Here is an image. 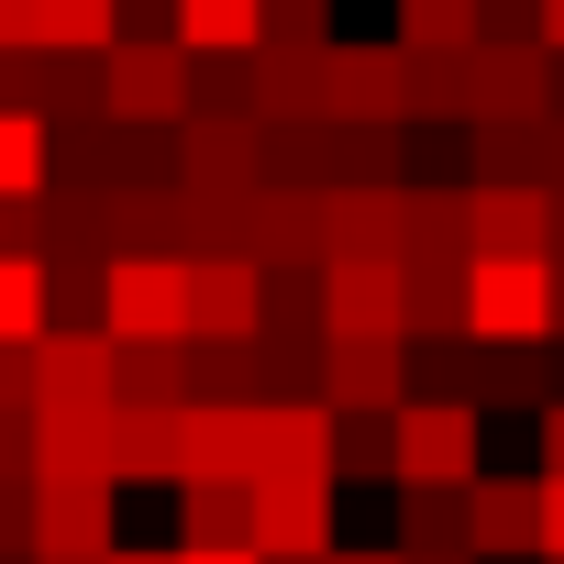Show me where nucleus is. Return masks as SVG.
<instances>
[{"mask_svg": "<svg viewBox=\"0 0 564 564\" xmlns=\"http://www.w3.org/2000/svg\"><path fill=\"white\" fill-rule=\"evenodd\" d=\"M476 476H487L476 410H465V399H410V410H399V487H410V498H465Z\"/></svg>", "mask_w": 564, "mask_h": 564, "instance_id": "nucleus-1", "label": "nucleus"}, {"mask_svg": "<svg viewBox=\"0 0 564 564\" xmlns=\"http://www.w3.org/2000/svg\"><path fill=\"white\" fill-rule=\"evenodd\" d=\"M465 133L476 122H553V56L542 45H509V34H487V45H465Z\"/></svg>", "mask_w": 564, "mask_h": 564, "instance_id": "nucleus-2", "label": "nucleus"}, {"mask_svg": "<svg viewBox=\"0 0 564 564\" xmlns=\"http://www.w3.org/2000/svg\"><path fill=\"white\" fill-rule=\"evenodd\" d=\"M100 122L177 133V122H188V56H177V45H111V56H100Z\"/></svg>", "mask_w": 564, "mask_h": 564, "instance_id": "nucleus-3", "label": "nucleus"}, {"mask_svg": "<svg viewBox=\"0 0 564 564\" xmlns=\"http://www.w3.org/2000/svg\"><path fill=\"white\" fill-rule=\"evenodd\" d=\"M177 188H199V199H254V188H265V122H243V111H188V122H177Z\"/></svg>", "mask_w": 564, "mask_h": 564, "instance_id": "nucleus-4", "label": "nucleus"}, {"mask_svg": "<svg viewBox=\"0 0 564 564\" xmlns=\"http://www.w3.org/2000/svg\"><path fill=\"white\" fill-rule=\"evenodd\" d=\"M34 553L45 564H111V476H34Z\"/></svg>", "mask_w": 564, "mask_h": 564, "instance_id": "nucleus-5", "label": "nucleus"}, {"mask_svg": "<svg viewBox=\"0 0 564 564\" xmlns=\"http://www.w3.org/2000/svg\"><path fill=\"white\" fill-rule=\"evenodd\" d=\"M553 265H487L476 254V276H465V333L476 344H542L553 333Z\"/></svg>", "mask_w": 564, "mask_h": 564, "instance_id": "nucleus-6", "label": "nucleus"}, {"mask_svg": "<svg viewBox=\"0 0 564 564\" xmlns=\"http://www.w3.org/2000/svg\"><path fill=\"white\" fill-rule=\"evenodd\" d=\"M254 564H333V487L254 476Z\"/></svg>", "mask_w": 564, "mask_h": 564, "instance_id": "nucleus-7", "label": "nucleus"}, {"mask_svg": "<svg viewBox=\"0 0 564 564\" xmlns=\"http://www.w3.org/2000/svg\"><path fill=\"white\" fill-rule=\"evenodd\" d=\"M188 344H254L265 333V265L243 254H188Z\"/></svg>", "mask_w": 564, "mask_h": 564, "instance_id": "nucleus-8", "label": "nucleus"}, {"mask_svg": "<svg viewBox=\"0 0 564 564\" xmlns=\"http://www.w3.org/2000/svg\"><path fill=\"white\" fill-rule=\"evenodd\" d=\"M322 344H410L399 265H322Z\"/></svg>", "mask_w": 564, "mask_h": 564, "instance_id": "nucleus-9", "label": "nucleus"}, {"mask_svg": "<svg viewBox=\"0 0 564 564\" xmlns=\"http://www.w3.org/2000/svg\"><path fill=\"white\" fill-rule=\"evenodd\" d=\"M410 254V188H333L322 199V265H399Z\"/></svg>", "mask_w": 564, "mask_h": 564, "instance_id": "nucleus-10", "label": "nucleus"}, {"mask_svg": "<svg viewBox=\"0 0 564 564\" xmlns=\"http://www.w3.org/2000/svg\"><path fill=\"white\" fill-rule=\"evenodd\" d=\"M265 476V410H188L177 421V487H254Z\"/></svg>", "mask_w": 564, "mask_h": 564, "instance_id": "nucleus-11", "label": "nucleus"}, {"mask_svg": "<svg viewBox=\"0 0 564 564\" xmlns=\"http://www.w3.org/2000/svg\"><path fill=\"white\" fill-rule=\"evenodd\" d=\"M111 344H188V276L166 254H111Z\"/></svg>", "mask_w": 564, "mask_h": 564, "instance_id": "nucleus-12", "label": "nucleus"}, {"mask_svg": "<svg viewBox=\"0 0 564 564\" xmlns=\"http://www.w3.org/2000/svg\"><path fill=\"white\" fill-rule=\"evenodd\" d=\"M322 410L333 421H399L410 410V344H333L322 355Z\"/></svg>", "mask_w": 564, "mask_h": 564, "instance_id": "nucleus-13", "label": "nucleus"}, {"mask_svg": "<svg viewBox=\"0 0 564 564\" xmlns=\"http://www.w3.org/2000/svg\"><path fill=\"white\" fill-rule=\"evenodd\" d=\"M465 531H476V564H542V476H476Z\"/></svg>", "mask_w": 564, "mask_h": 564, "instance_id": "nucleus-14", "label": "nucleus"}, {"mask_svg": "<svg viewBox=\"0 0 564 564\" xmlns=\"http://www.w3.org/2000/svg\"><path fill=\"white\" fill-rule=\"evenodd\" d=\"M243 265H265V276H289V265H322V199L265 177V188L243 199Z\"/></svg>", "mask_w": 564, "mask_h": 564, "instance_id": "nucleus-15", "label": "nucleus"}, {"mask_svg": "<svg viewBox=\"0 0 564 564\" xmlns=\"http://www.w3.org/2000/svg\"><path fill=\"white\" fill-rule=\"evenodd\" d=\"M333 122H399L410 133V45H333Z\"/></svg>", "mask_w": 564, "mask_h": 564, "instance_id": "nucleus-16", "label": "nucleus"}, {"mask_svg": "<svg viewBox=\"0 0 564 564\" xmlns=\"http://www.w3.org/2000/svg\"><path fill=\"white\" fill-rule=\"evenodd\" d=\"M476 254L487 265H553V188H476Z\"/></svg>", "mask_w": 564, "mask_h": 564, "instance_id": "nucleus-17", "label": "nucleus"}, {"mask_svg": "<svg viewBox=\"0 0 564 564\" xmlns=\"http://www.w3.org/2000/svg\"><path fill=\"white\" fill-rule=\"evenodd\" d=\"M254 122H333V56H289V45H265L254 56Z\"/></svg>", "mask_w": 564, "mask_h": 564, "instance_id": "nucleus-18", "label": "nucleus"}, {"mask_svg": "<svg viewBox=\"0 0 564 564\" xmlns=\"http://www.w3.org/2000/svg\"><path fill=\"white\" fill-rule=\"evenodd\" d=\"M177 421L188 410H111V454H100L111 487H155V476L177 487Z\"/></svg>", "mask_w": 564, "mask_h": 564, "instance_id": "nucleus-19", "label": "nucleus"}, {"mask_svg": "<svg viewBox=\"0 0 564 564\" xmlns=\"http://www.w3.org/2000/svg\"><path fill=\"white\" fill-rule=\"evenodd\" d=\"M188 410H265V344H188Z\"/></svg>", "mask_w": 564, "mask_h": 564, "instance_id": "nucleus-20", "label": "nucleus"}, {"mask_svg": "<svg viewBox=\"0 0 564 564\" xmlns=\"http://www.w3.org/2000/svg\"><path fill=\"white\" fill-rule=\"evenodd\" d=\"M177 553H254V487H177Z\"/></svg>", "mask_w": 564, "mask_h": 564, "instance_id": "nucleus-21", "label": "nucleus"}, {"mask_svg": "<svg viewBox=\"0 0 564 564\" xmlns=\"http://www.w3.org/2000/svg\"><path fill=\"white\" fill-rule=\"evenodd\" d=\"M177 56H265V0H177Z\"/></svg>", "mask_w": 564, "mask_h": 564, "instance_id": "nucleus-22", "label": "nucleus"}, {"mask_svg": "<svg viewBox=\"0 0 564 564\" xmlns=\"http://www.w3.org/2000/svg\"><path fill=\"white\" fill-rule=\"evenodd\" d=\"M265 476H322V487H333V410H322V399L265 410Z\"/></svg>", "mask_w": 564, "mask_h": 564, "instance_id": "nucleus-23", "label": "nucleus"}, {"mask_svg": "<svg viewBox=\"0 0 564 564\" xmlns=\"http://www.w3.org/2000/svg\"><path fill=\"white\" fill-rule=\"evenodd\" d=\"M122 410H188V344H111Z\"/></svg>", "mask_w": 564, "mask_h": 564, "instance_id": "nucleus-24", "label": "nucleus"}, {"mask_svg": "<svg viewBox=\"0 0 564 564\" xmlns=\"http://www.w3.org/2000/svg\"><path fill=\"white\" fill-rule=\"evenodd\" d=\"M399 45L465 67V45H487V0H399Z\"/></svg>", "mask_w": 564, "mask_h": 564, "instance_id": "nucleus-25", "label": "nucleus"}, {"mask_svg": "<svg viewBox=\"0 0 564 564\" xmlns=\"http://www.w3.org/2000/svg\"><path fill=\"white\" fill-rule=\"evenodd\" d=\"M465 276H476V265H399V289H410V344H465Z\"/></svg>", "mask_w": 564, "mask_h": 564, "instance_id": "nucleus-26", "label": "nucleus"}, {"mask_svg": "<svg viewBox=\"0 0 564 564\" xmlns=\"http://www.w3.org/2000/svg\"><path fill=\"white\" fill-rule=\"evenodd\" d=\"M542 133L553 122H476V188H542Z\"/></svg>", "mask_w": 564, "mask_h": 564, "instance_id": "nucleus-27", "label": "nucleus"}, {"mask_svg": "<svg viewBox=\"0 0 564 564\" xmlns=\"http://www.w3.org/2000/svg\"><path fill=\"white\" fill-rule=\"evenodd\" d=\"M454 553H476L465 498H410L399 509V564H454Z\"/></svg>", "mask_w": 564, "mask_h": 564, "instance_id": "nucleus-28", "label": "nucleus"}, {"mask_svg": "<svg viewBox=\"0 0 564 564\" xmlns=\"http://www.w3.org/2000/svg\"><path fill=\"white\" fill-rule=\"evenodd\" d=\"M56 300H45V265H0V344H45Z\"/></svg>", "mask_w": 564, "mask_h": 564, "instance_id": "nucleus-29", "label": "nucleus"}, {"mask_svg": "<svg viewBox=\"0 0 564 564\" xmlns=\"http://www.w3.org/2000/svg\"><path fill=\"white\" fill-rule=\"evenodd\" d=\"M0 199H45V122L0 111Z\"/></svg>", "mask_w": 564, "mask_h": 564, "instance_id": "nucleus-30", "label": "nucleus"}, {"mask_svg": "<svg viewBox=\"0 0 564 564\" xmlns=\"http://www.w3.org/2000/svg\"><path fill=\"white\" fill-rule=\"evenodd\" d=\"M265 45H289V56H333V0H265Z\"/></svg>", "mask_w": 564, "mask_h": 564, "instance_id": "nucleus-31", "label": "nucleus"}, {"mask_svg": "<svg viewBox=\"0 0 564 564\" xmlns=\"http://www.w3.org/2000/svg\"><path fill=\"white\" fill-rule=\"evenodd\" d=\"M366 465V476H399V421H333V476Z\"/></svg>", "mask_w": 564, "mask_h": 564, "instance_id": "nucleus-32", "label": "nucleus"}, {"mask_svg": "<svg viewBox=\"0 0 564 564\" xmlns=\"http://www.w3.org/2000/svg\"><path fill=\"white\" fill-rule=\"evenodd\" d=\"M0 265H45V199H0Z\"/></svg>", "mask_w": 564, "mask_h": 564, "instance_id": "nucleus-33", "label": "nucleus"}, {"mask_svg": "<svg viewBox=\"0 0 564 564\" xmlns=\"http://www.w3.org/2000/svg\"><path fill=\"white\" fill-rule=\"evenodd\" d=\"M122 45H177V0H111Z\"/></svg>", "mask_w": 564, "mask_h": 564, "instance_id": "nucleus-34", "label": "nucleus"}, {"mask_svg": "<svg viewBox=\"0 0 564 564\" xmlns=\"http://www.w3.org/2000/svg\"><path fill=\"white\" fill-rule=\"evenodd\" d=\"M34 34H45V0H0V56H34Z\"/></svg>", "mask_w": 564, "mask_h": 564, "instance_id": "nucleus-35", "label": "nucleus"}, {"mask_svg": "<svg viewBox=\"0 0 564 564\" xmlns=\"http://www.w3.org/2000/svg\"><path fill=\"white\" fill-rule=\"evenodd\" d=\"M542 564H564V476H542Z\"/></svg>", "mask_w": 564, "mask_h": 564, "instance_id": "nucleus-36", "label": "nucleus"}, {"mask_svg": "<svg viewBox=\"0 0 564 564\" xmlns=\"http://www.w3.org/2000/svg\"><path fill=\"white\" fill-rule=\"evenodd\" d=\"M542 476H564V399L542 410Z\"/></svg>", "mask_w": 564, "mask_h": 564, "instance_id": "nucleus-37", "label": "nucleus"}, {"mask_svg": "<svg viewBox=\"0 0 564 564\" xmlns=\"http://www.w3.org/2000/svg\"><path fill=\"white\" fill-rule=\"evenodd\" d=\"M542 188L564 199V111H553V133H542Z\"/></svg>", "mask_w": 564, "mask_h": 564, "instance_id": "nucleus-38", "label": "nucleus"}, {"mask_svg": "<svg viewBox=\"0 0 564 564\" xmlns=\"http://www.w3.org/2000/svg\"><path fill=\"white\" fill-rule=\"evenodd\" d=\"M542 56H564V0H542Z\"/></svg>", "mask_w": 564, "mask_h": 564, "instance_id": "nucleus-39", "label": "nucleus"}, {"mask_svg": "<svg viewBox=\"0 0 564 564\" xmlns=\"http://www.w3.org/2000/svg\"><path fill=\"white\" fill-rule=\"evenodd\" d=\"M333 564H399V542H388V553H333Z\"/></svg>", "mask_w": 564, "mask_h": 564, "instance_id": "nucleus-40", "label": "nucleus"}, {"mask_svg": "<svg viewBox=\"0 0 564 564\" xmlns=\"http://www.w3.org/2000/svg\"><path fill=\"white\" fill-rule=\"evenodd\" d=\"M177 564H254V553H177Z\"/></svg>", "mask_w": 564, "mask_h": 564, "instance_id": "nucleus-41", "label": "nucleus"}, {"mask_svg": "<svg viewBox=\"0 0 564 564\" xmlns=\"http://www.w3.org/2000/svg\"><path fill=\"white\" fill-rule=\"evenodd\" d=\"M111 564H177V553H111Z\"/></svg>", "mask_w": 564, "mask_h": 564, "instance_id": "nucleus-42", "label": "nucleus"}, {"mask_svg": "<svg viewBox=\"0 0 564 564\" xmlns=\"http://www.w3.org/2000/svg\"><path fill=\"white\" fill-rule=\"evenodd\" d=\"M553 300H564V265H553ZM553 333H564V311H553Z\"/></svg>", "mask_w": 564, "mask_h": 564, "instance_id": "nucleus-43", "label": "nucleus"}]
</instances>
